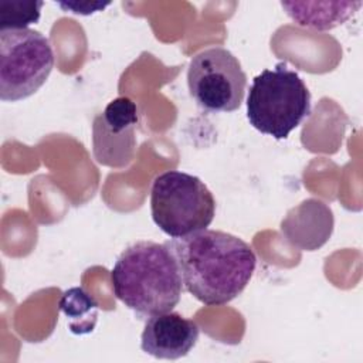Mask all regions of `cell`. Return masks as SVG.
Returning <instances> with one entry per match:
<instances>
[{"instance_id": "6da1fadb", "label": "cell", "mask_w": 363, "mask_h": 363, "mask_svg": "<svg viewBox=\"0 0 363 363\" xmlns=\"http://www.w3.org/2000/svg\"><path fill=\"white\" fill-rule=\"evenodd\" d=\"M164 244L176 258L186 291L207 306L231 302L255 271L251 247L224 231L204 228Z\"/></svg>"}, {"instance_id": "7a4b0ae2", "label": "cell", "mask_w": 363, "mask_h": 363, "mask_svg": "<svg viewBox=\"0 0 363 363\" xmlns=\"http://www.w3.org/2000/svg\"><path fill=\"white\" fill-rule=\"evenodd\" d=\"M111 282L115 296L139 315L173 311L180 302L183 281L173 252L149 240L125 248L113 264Z\"/></svg>"}, {"instance_id": "3957f363", "label": "cell", "mask_w": 363, "mask_h": 363, "mask_svg": "<svg viewBox=\"0 0 363 363\" xmlns=\"http://www.w3.org/2000/svg\"><path fill=\"white\" fill-rule=\"evenodd\" d=\"M311 113V92L285 62L258 74L247 96V118L261 133L285 139Z\"/></svg>"}, {"instance_id": "277c9868", "label": "cell", "mask_w": 363, "mask_h": 363, "mask_svg": "<svg viewBox=\"0 0 363 363\" xmlns=\"http://www.w3.org/2000/svg\"><path fill=\"white\" fill-rule=\"evenodd\" d=\"M150 211L155 224L177 238L207 228L216 214V200L199 177L169 170L153 180Z\"/></svg>"}, {"instance_id": "5b68a950", "label": "cell", "mask_w": 363, "mask_h": 363, "mask_svg": "<svg viewBox=\"0 0 363 363\" xmlns=\"http://www.w3.org/2000/svg\"><path fill=\"white\" fill-rule=\"evenodd\" d=\"M54 67L52 48L37 30L0 31V98L16 102L35 94Z\"/></svg>"}, {"instance_id": "8992f818", "label": "cell", "mask_w": 363, "mask_h": 363, "mask_svg": "<svg viewBox=\"0 0 363 363\" xmlns=\"http://www.w3.org/2000/svg\"><path fill=\"white\" fill-rule=\"evenodd\" d=\"M187 85L200 108L210 112H233L244 99L247 75L233 52L211 47L190 60Z\"/></svg>"}, {"instance_id": "52a82bcc", "label": "cell", "mask_w": 363, "mask_h": 363, "mask_svg": "<svg viewBox=\"0 0 363 363\" xmlns=\"http://www.w3.org/2000/svg\"><path fill=\"white\" fill-rule=\"evenodd\" d=\"M138 121V106L126 96L111 101L95 116L92 123V150L101 164L121 169L132 162L136 149L135 128Z\"/></svg>"}, {"instance_id": "ba28073f", "label": "cell", "mask_w": 363, "mask_h": 363, "mask_svg": "<svg viewBox=\"0 0 363 363\" xmlns=\"http://www.w3.org/2000/svg\"><path fill=\"white\" fill-rule=\"evenodd\" d=\"M199 335L200 329L194 320L170 311L149 316L140 336V347L156 359L176 360L189 354Z\"/></svg>"}, {"instance_id": "9c48e42d", "label": "cell", "mask_w": 363, "mask_h": 363, "mask_svg": "<svg viewBox=\"0 0 363 363\" xmlns=\"http://www.w3.org/2000/svg\"><path fill=\"white\" fill-rule=\"evenodd\" d=\"M281 230L295 247L313 251L322 247L332 234V210L319 200L308 199L286 214L281 223Z\"/></svg>"}, {"instance_id": "30bf717a", "label": "cell", "mask_w": 363, "mask_h": 363, "mask_svg": "<svg viewBox=\"0 0 363 363\" xmlns=\"http://www.w3.org/2000/svg\"><path fill=\"white\" fill-rule=\"evenodd\" d=\"M281 6L286 14L299 26L319 31L330 30L343 24L362 6V1H336V3H308V1H282Z\"/></svg>"}, {"instance_id": "8fae6325", "label": "cell", "mask_w": 363, "mask_h": 363, "mask_svg": "<svg viewBox=\"0 0 363 363\" xmlns=\"http://www.w3.org/2000/svg\"><path fill=\"white\" fill-rule=\"evenodd\" d=\"M60 311L67 316L68 326L75 335L92 332L98 320V303L81 286L69 288L62 294Z\"/></svg>"}, {"instance_id": "7c38bea8", "label": "cell", "mask_w": 363, "mask_h": 363, "mask_svg": "<svg viewBox=\"0 0 363 363\" xmlns=\"http://www.w3.org/2000/svg\"><path fill=\"white\" fill-rule=\"evenodd\" d=\"M43 1L0 0V31L24 30L40 20Z\"/></svg>"}, {"instance_id": "4fadbf2b", "label": "cell", "mask_w": 363, "mask_h": 363, "mask_svg": "<svg viewBox=\"0 0 363 363\" xmlns=\"http://www.w3.org/2000/svg\"><path fill=\"white\" fill-rule=\"evenodd\" d=\"M109 3H101V1H60L58 6L64 10H69L74 14H82L88 16L95 11L104 10Z\"/></svg>"}]
</instances>
